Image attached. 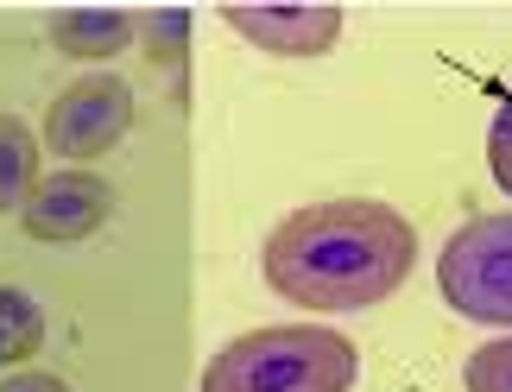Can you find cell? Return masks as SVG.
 <instances>
[{"label": "cell", "mask_w": 512, "mask_h": 392, "mask_svg": "<svg viewBox=\"0 0 512 392\" xmlns=\"http://www.w3.org/2000/svg\"><path fill=\"white\" fill-rule=\"evenodd\" d=\"M108 215H114V184L83 171V165H70V171L38 178V190L26 196V209H19V228L45 247H64V241H89Z\"/></svg>", "instance_id": "cell-6"}, {"label": "cell", "mask_w": 512, "mask_h": 392, "mask_svg": "<svg viewBox=\"0 0 512 392\" xmlns=\"http://www.w3.org/2000/svg\"><path fill=\"white\" fill-rule=\"evenodd\" d=\"M0 392H70L57 374H13V380H0Z\"/></svg>", "instance_id": "cell-12"}, {"label": "cell", "mask_w": 512, "mask_h": 392, "mask_svg": "<svg viewBox=\"0 0 512 392\" xmlns=\"http://www.w3.org/2000/svg\"><path fill=\"white\" fill-rule=\"evenodd\" d=\"M437 285L456 317L512 329V209L475 215V222H462L449 234L443 260H437Z\"/></svg>", "instance_id": "cell-3"}, {"label": "cell", "mask_w": 512, "mask_h": 392, "mask_svg": "<svg viewBox=\"0 0 512 392\" xmlns=\"http://www.w3.org/2000/svg\"><path fill=\"white\" fill-rule=\"evenodd\" d=\"M418 228L392 203L373 196H336V203L291 209L266 234L260 272L285 304L298 310H373L411 279Z\"/></svg>", "instance_id": "cell-1"}, {"label": "cell", "mask_w": 512, "mask_h": 392, "mask_svg": "<svg viewBox=\"0 0 512 392\" xmlns=\"http://www.w3.org/2000/svg\"><path fill=\"white\" fill-rule=\"evenodd\" d=\"M51 45L64 57H121L133 45V13L121 7H64L51 13Z\"/></svg>", "instance_id": "cell-7"}, {"label": "cell", "mask_w": 512, "mask_h": 392, "mask_svg": "<svg viewBox=\"0 0 512 392\" xmlns=\"http://www.w3.org/2000/svg\"><path fill=\"white\" fill-rule=\"evenodd\" d=\"M462 386L468 392H512V336L500 342H481L462 367Z\"/></svg>", "instance_id": "cell-10"}, {"label": "cell", "mask_w": 512, "mask_h": 392, "mask_svg": "<svg viewBox=\"0 0 512 392\" xmlns=\"http://www.w3.org/2000/svg\"><path fill=\"white\" fill-rule=\"evenodd\" d=\"M45 348V310L19 285H0V367H19Z\"/></svg>", "instance_id": "cell-9"}, {"label": "cell", "mask_w": 512, "mask_h": 392, "mask_svg": "<svg viewBox=\"0 0 512 392\" xmlns=\"http://www.w3.org/2000/svg\"><path fill=\"white\" fill-rule=\"evenodd\" d=\"M133 127V83H121L114 70H95V76H76V83L51 102L45 114V140L57 159L83 165V159H102L108 146H121Z\"/></svg>", "instance_id": "cell-4"}, {"label": "cell", "mask_w": 512, "mask_h": 392, "mask_svg": "<svg viewBox=\"0 0 512 392\" xmlns=\"http://www.w3.org/2000/svg\"><path fill=\"white\" fill-rule=\"evenodd\" d=\"M361 355L323 323H266L215 348L196 392H354Z\"/></svg>", "instance_id": "cell-2"}, {"label": "cell", "mask_w": 512, "mask_h": 392, "mask_svg": "<svg viewBox=\"0 0 512 392\" xmlns=\"http://www.w3.org/2000/svg\"><path fill=\"white\" fill-rule=\"evenodd\" d=\"M38 165H45L38 133L19 114H0V215L26 209V196L38 190Z\"/></svg>", "instance_id": "cell-8"}, {"label": "cell", "mask_w": 512, "mask_h": 392, "mask_svg": "<svg viewBox=\"0 0 512 392\" xmlns=\"http://www.w3.org/2000/svg\"><path fill=\"white\" fill-rule=\"evenodd\" d=\"M222 19L266 57H329L342 26H348V13L336 0H285V7L279 0H253V7L247 0H228Z\"/></svg>", "instance_id": "cell-5"}, {"label": "cell", "mask_w": 512, "mask_h": 392, "mask_svg": "<svg viewBox=\"0 0 512 392\" xmlns=\"http://www.w3.org/2000/svg\"><path fill=\"white\" fill-rule=\"evenodd\" d=\"M487 171L500 178V190H512V95L494 114V133H487Z\"/></svg>", "instance_id": "cell-11"}]
</instances>
